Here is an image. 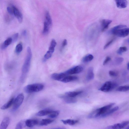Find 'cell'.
Instances as JSON below:
<instances>
[{"label": "cell", "mask_w": 129, "mask_h": 129, "mask_svg": "<svg viewBox=\"0 0 129 129\" xmlns=\"http://www.w3.org/2000/svg\"><path fill=\"white\" fill-rule=\"evenodd\" d=\"M27 53L24 63L22 67V75L21 77V80L22 81L25 75L28 72L30 66L32 54L31 49L29 47H28L27 49Z\"/></svg>", "instance_id": "cell-1"}, {"label": "cell", "mask_w": 129, "mask_h": 129, "mask_svg": "<svg viewBox=\"0 0 129 129\" xmlns=\"http://www.w3.org/2000/svg\"><path fill=\"white\" fill-rule=\"evenodd\" d=\"M115 104L114 103H111L96 109L90 113L87 117L90 119L99 117L110 109Z\"/></svg>", "instance_id": "cell-2"}, {"label": "cell", "mask_w": 129, "mask_h": 129, "mask_svg": "<svg viewBox=\"0 0 129 129\" xmlns=\"http://www.w3.org/2000/svg\"><path fill=\"white\" fill-rule=\"evenodd\" d=\"M44 88V85L40 83H35L28 85L25 87V92L28 93L37 92L42 90Z\"/></svg>", "instance_id": "cell-3"}, {"label": "cell", "mask_w": 129, "mask_h": 129, "mask_svg": "<svg viewBox=\"0 0 129 129\" xmlns=\"http://www.w3.org/2000/svg\"><path fill=\"white\" fill-rule=\"evenodd\" d=\"M117 85V84L116 82L107 81L105 83L99 90L104 92H107L113 90Z\"/></svg>", "instance_id": "cell-4"}, {"label": "cell", "mask_w": 129, "mask_h": 129, "mask_svg": "<svg viewBox=\"0 0 129 129\" xmlns=\"http://www.w3.org/2000/svg\"><path fill=\"white\" fill-rule=\"evenodd\" d=\"M129 33V28L126 27L114 30L111 34L120 37H124L127 36Z\"/></svg>", "instance_id": "cell-5"}, {"label": "cell", "mask_w": 129, "mask_h": 129, "mask_svg": "<svg viewBox=\"0 0 129 129\" xmlns=\"http://www.w3.org/2000/svg\"><path fill=\"white\" fill-rule=\"evenodd\" d=\"M24 98L23 94L21 93L18 94L14 99L13 104V111H14L16 110L21 105L23 101Z\"/></svg>", "instance_id": "cell-6"}, {"label": "cell", "mask_w": 129, "mask_h": 129, "mask_svg": "<svg viewBox=\"0 0 129 129\" xmlns=\"http://www.w3.org/2000/svg\"><path fill=\"white\" fill-rule=\"evenodd\" d=\"M84 69V67L83 66L78 65L70 69L64 73L67 75L77 74L81 72Z\"/></svg>", "instance_id": "cell-7"}, {"label": "cell", "mask_w": 129, "mask_h": 129, "mask_svg": "<svg viewBox=\"0 0 129 129\" xmlns=\"http://www.w3.org/2000/svg\"><path fill=\"white\" fill-rule=\"evenodd\" d=\"M129 123L128 121H125L120 123L115 124L107 127L105 129H122L124 128Z\"/></svg>", "instance_id": "cell-8"}, {"label": "cell", "mask_w": 129, "mask_h": 129, "mask_svg": "<svg viewBox=\"0 0 129 129\" xmlns=\"http://www.w3.org/2000/svg\"><path fill=\"white\" fill-rule=\"evenodd\" d=\"M12 7L13 9L14 15L17 18L19 22L20 23H21L23 19L22 14L15 6H13Z\"/></svg>", "instance_id": "cell-9"}, {"label": "cell", "mask_w": 129, "mask_h": 129, "mask_svg": "<svg viewBox=\"0 0 129 129\" xmlns=\"http://www.w3.org/2000/svg\"><path fill=\"white\" fill-rule=\"evenodd\" d=\"M66 75H67L64 72L60 73H54L52 75L51 77L53 79L55 80L62 82Z\"/></svg>", "instance_id": "cell-10"}, {"label": "cell", "mask_w": 129, "mask_h": 129, "mask_svg": "<svg viewBox=\"0 0 129 129\" xmlns=\"http://www.w3.org/2000/svg\"><path fill=\"white\" fill-rule=\"evenodd\" d=\"M60 97L67 103H75L77 101V100L75 98L70 97L65 95H60Z\"/></svg>", "instance_id": "cell-11"}, {"label": "cell", "mask_w": 129, "mask_h": 129, "mask_svg": "<svg viewBox=\"0 0 129 129\" xmlns=\"http://www.w3.org/2000/svg\"><path fill=\"white\" fill-rule=\"evenodd\" d=\"M39 123L38 120L36 119H28L25 122L26 125L29 127H33L37 124Z\"/></svg>", "instance_id": "cell-12"}, {"label": "cell", "mask_w": 129, "mask_h": 129, "mask_svg": "<svg viewBox=\"0 0 129 129\" xmlns=\"http://www.w3.org/2000/svg\"><path fill=\"white\" fill-rule=\"evenodd\" d=\"M10 122L9 118L7 117H5L0 125V129H6Z\"/></svg>", "instance_id": "cell-13"}, {"label": "cell", "mask_w": 129, "mask_h": 129, "mask_svg": "<svg viewBox=\"0 0 129 129\" xmlns=\"http://www.w3.org/2000/svg\"><path fill=\"white\" fill-rule=\"evenodd\" d=\"M117 7L119 8H125L127 4V1L126 0H118L115 1Z\"/></svg>", "instance_id": "cell-14"}, {"label": "cell", "mask_w": 129, "mask_h": 129, "mask_svg": "<svg viewBox=\"0 0 129 129\" xmlns=\"http://www.w3.org/2000/svg\"><path fill=\"white\" fill-rule=\"evenodd\" d=\"M112 22V21L110 20L105 19L102 20L101 22L102 31H103L107 29Z\"/></svg>", "instance_id": "cell-15"}, {"label": "cell", "mask_w": 129, "mask_h": 129, "mask_svg": "<svg viewBox=\"0 0 129 129\" xmlns=\"http://www.w3.org/2000/svg\"><path fill=\"white\" fill-rule=\"evenodd\" d=\"M119 109L118 106H116L111 109H110L105 113L101 115L99 117L103 118L108 116L117 110Z\"/></svg>", "instance_id": "cell-16"}, {"label": "cell", "mask_w": 129, "mask_h": 129, "mask_svg": "<svg viewBox=\"0 0 129 129\" xmlns=\"http://www.w3.org/2000/svg\"><path fill=\"white\" fill-rule=\"evenodd\" d=\"M94 77L93 68L92 67H89L87 71L86 77V80L90 81L93 79Z\"/></svg>", "instance_id": "cell-17"}, {"label": "cell", "mask_w": 129, "mask_h": 129, "mask_svg": "<svg viewBox=\"0 0 129 129\" xmlns=\"http://www.w3.org/2000/svg\"><path fill=\"white\" fill-rule=\"evenodd\" d=\"M78 78L75 76L66 75L64 77L62 82L66 83L77 80Z\"/></svg>", "instance_id": "cell-18"}, {"label": "cell", "mask_w": 129, "mask_h": 129, "mask_svg": "<svg viewBox=\"0 0 129 129\" xmlns=\"http://www.w3.org/2000/svg\"><path fill=\"white\" fill-rule=\"evenodd\" d=\"M53 110L49 109H46L41 110L36 114L37 116H43L49 114Z\"/></svg>", "instance_id": "cell-19"}, {"label": "cell", "mask_w": 129, "mask_h": 129, "mask_svg": "<svg viewBox=\"0 0 129 129\" xmlns=\"http://www.w3.org/2000/svg\"><path fill=\"white\" fill-rule=\"evenodd\" d=\"M82 92V91H69L66 92L65 95L70 97L75 98L76 96L81 94Z\"/></svg>", "instance_id": "cell-20"}, {"label": "cell", "mask_w": 129, "mask_h": 129, "mask_svg": "<svg viewBox=\"0 0 129 129\" xmlns=\"http://www.w3.org/2000/svg\"><path fill=\"white\" fill-rule=\"evenodd\" d=\"M61 121L65 124H69L73 125L78 123V121L77 120L67 119L66 120H62Z\"/></svg>", "instance_id": "cell-21"}, {"label": "cell", "mask_w": 129, "mask_h": 129, "mask_svg": "<svg viewBox=\"0 0 129 129\" xmlns=\"http://www.w3.org/2000/svg\"><path fill=\"white\" fill-rule=\"evenodd\" d=\"M52 25L45 21L44 22V27L43 31V34L44 35L47 34L49 32L50 29Z\"/></svg>", "instance_id": "cell-22"}, {"label": "cell", "mask_w": 129, "mask_h": 129, "mask_svg": "<svg viewBox=\"0 0 129 129\" xmlns=\"http://www.w3.org/2000/svg\"><path fill=\"white\" fill-rule=\"evenodd\" d=\"M14 99L13 98L11 99L7 102L4 104L1 107V109L5 110L9 108L13 104Z\"/></svg>", "instance_id": "cell-23"}, {"label": "cell", "mask_w": 129, "mask_h": 129, "mask_svg": "<svg viewBox=\"0 0 129 129\" xmlns=\"http://www.w3.org/2000/svg\"><path fill=\"white\" fill-rule=\"evenodd\" d=\"M93 58V56L92 55L88 54L83 57L82 59V61L84 63L88 62L91 61Z\"/></svg>", "instance_id": "cell-24"}, {"label": "cell", "mask_w": 129, "mask_h": 129, "mask_svg": "<svg viewBox=\"0 0 129 129\" xmlns=\"http://www.w3.org/2000/svg\"><path fill=\"white\" fill-rule=\"evenodd\" d=\"M53 121V120L51 119H43L40 121V124L41 126L46 125L51 123Z\"/></svg>", "instance_id": "cell-25"}, {"label": "cell", "mask_w": 129, "mask_h": 129, "mask_svg": "<svg viewBox=\"0 0 129 129\" xmlns=\"http://www.w3.org/2000/svg\"><path fill=\"white\" fill-rule=\"evenodd\" d=\"M45 17V21L52 25V19L49 12L48 11L46 12Z\"/></svg>", "instance_id": "cell-26"}, {"label": "cell", "mask_w": 129, "mask_h": 129, "mask_svg": "<svg viewBox=\"0 0 129 129\" xmlns=\"http://www.w3.org/2000/svg\"><path fill=\"white\" fill-rule=\"evenodd\" d=\"M129 86L128 85L121 86L118 87L116 91L120 92H125L128 90Z\"/></svg>", "instance_id": "cell-27"}, {"label": "cell", "mask_w": 129, "mask_h": 129, "mask_svg": "<svg viewBox=\"0 0 129 129\" xmlns=\"http://www.w3.org/2000/svg\"><path fill=\"white\" fill-rule=\"evenodd\" d=\"M126 26L124 25H120L115 26L114 27L111 29L109 31L108 33L109 34H111L112 33L114 30L119 29L120 28H125L126 27Z\"/></svg>", "instance_id": "cell-28"}, {"label": "cell", "mask_w": 129, "mask_h": 129, "mask_svg": "<svg viewBox=\"0 0 129 129\" xmlns=\"http://www.w3.org/2000/svg\"><path fill=\"white\" fill-rule=\"evenodd\" d=\"M59 111H52L48 115V116L50 118H54L57 117L59 114Z\"/></svg>", "instance_id": "cell-29"}, {"label": "cell", "mask_w": 129, "mask_h": 129, "mask_svg": "<svg viewBox=\"0 0 129 129\" xmlns=\"http://www.w3.org/2000/svg\"><path fill=\"white\" fill-rule=\"evenodd\" d=\"M23 47L21 43H19L16 46L15 48V52L17 54L21 52L22 50Z\"/></svg>", "instance_id": "cell-30"}, {"label": "cell", "mask_w": 129, "mask_h": 129, "mask_svg": "<svg viewBox=\"0 0 129 129\" xmlns=\"http://www.w3.org/2000/svg\"><path fill=\"white\" fill-rule=\"evenodd\" d=\"M127 48L125 47H120L117 50V53L119 55H121L122 53L127 51Z\"/></svg>", "instance_id": "cell-31"}, {"label": "cell", "mask_w": 129, "mask_h": 129, "mask_svg": "<svg viewBox=\"0 0 129 129\" xmlns=\"http://www.w3.org/2000/svg\"><path fill=\"white\" fill-rule=\"evenodd\" d=\"M124 60L123 58L122 57H117L115 59V64L117 65L120 64Z\"/></svg>", "instance_id": "cell-32"}, {"label": "cell", "mask_w": 129, "mask_h": 129, "mask_svg": "<svg viewBox=\"0 0 129 129\" xmlns=\"http://www.w3.org/2000/svg\"><path fill=\"white\" fill-rule=\"evenodd\" d=\"M12 42V39L11 37L8 38L3 43L7 47Z\"/></svg>", "instance_id": "cell-33"}, {"label": "cell", "mask_w": 129, "mask_h": 129, "mask_svg": "<svg viewBox=\"0 0 129 129\" xmlns=\"http://www.w3.org/2000/svg\"><path fill=\"white\" fill-rule=\"evenodd\" d=\"M115 39V38H113L108 42L104 46V49H105L109 47L114 42Z\"/></svg>", "instance_id": "cell-34"}, {"label": "cell", "mask_w": 129, "mask_h": 129, "mask_svg": "<svg viewBox=\"0 0 129 129\" xmlns=\"http://www.w3.org/2000/svg\"><path fill=\"white\" fill-rule=\"evenodd\" d=\"M18 34L16 33L14 34L12 36V42H16L18 39Z\"/></svg>", "instance_id": "cell-35"}, {"label": "cell", "mask_w": 129, "mask_h": 129, "mask_svg": "<svg viewBox=\"0 0 129 129\" xmlns=\"http://www.w3.org/2000/svg\"><path fill=\"white\" fill-rule=\"evenodd\" d=\"M109 75L112 77H116L117 76L118 74L116 72L112 71H109Z\"/></svg>", "instance_id": "cell-36"}, {"label": "cell", "mask_w": 129, "mask_h": 129, "mask_svg": "<svg viewBox=\"0 0 129 129\" xmlns=\"http://www.w3.org/2000/svg\"><path fill=\"white\" fill-rule=\"evenodd\" d=\"M7 10L8 13L11 15H14L13 9L12 7H8Z\"/></svg>", "instance_id": "cell-37"}, {"label": "cell", "mask_w": 129, "mask_h": 129, "mask_svg": "<svg viewBox=\"0 0 129 129\" xmlns=\"http://www.w3.org/2000/svg\"><path fill=\"white\" fill-rule=\"evenodd\" d=\"M111 60V58L109 56L106 57L105 60H104L103 64L104 65L106 64L109 61Z\"/></svg>", "instance_id": "cell-38"}, {"label": "cell", "mask_w": 129, "mask_h": 129, "mask_svg": "<svg viewBox=\"0 0 129 129\" xmlns=\"http://www.w3.org/2000/svg\"><path fill=\"white\" fill-rule=\"evenodd\" d=\"M22 125L21 122H18L16 125L15 129H22Z\"/></svg>", "instance_id": "cell-39"}, {"label": "cell", "mask_w": 129, "mask_h": 129, "mask_svg": "<svg viewBox=\"0 0 129 129\" xmlns=\"http://www.w3.org/2000/svg\"><path fill=\"white\" fill-rule=\"evenodd\" d=\"M61 48H63L67 44V41L66 39H64L63 40Z\"/></svg>", "instance_id": "cell-40"}, {"label": "cell", "mask_w": 129, "mask_h": 129, "mask_svg": "<svg viewBox=\"0 0 129 129\" xmlns=\"http://www.w3.org/2000/svg\"><path fill=\"white\" fill-rule=\"evenodd\" d=\"M7 48V47L3 43L1 44L0 46L1 49L2 50H4Z\"/></svg>", "instance_id": "cell-41"}, {"label": "cell", "mask_w": 129, "mask_h": 129, "mask_svg": "<svg viewBox=\"0 0 129 129\" xmlns=\"http://www.w3.org/2000/svg\"><path fill=\"white\" fill-rule=\"evenodd\" d=\"M22 35L23 36H25L26 34V30H24L22 32Z\"/></svg>", "instance_id": "cell-42"}, {"label": "cell", "mask_w": 129, "mask_h": 129, "mask_svg": "<svg viewBox=\"0 0 129 129\" xmlns=\"http://www.w3.org/2000/svg\"><path fill=\"white\" fill-rule=\"evenodd\" d=\"M52 129H66L64 128H61V127H58V128H54Z\"/></svg>", "instance_id": "cell-43"}, {"label": "cell", "mask_w": 129, "mask_h": 129, "mask_svg": "<svg viewBox=\"0 0 129 129\" xmlns=\"http://www.w3.org/2000/svg\"><path fill=\"white\" fill-rule=\"evenodd\" d=\"M127 69L128 70L129 69V63L128 62L127 63Z\"/></svg>", "instance_id": "cell-44"}, {"label": "cell", "mask_w": 129, "mask_h": 129, "mask_svg": "<svg viewBox=\"0 0 129 129\" xmlns=\"http://www.w3.org/2000/svg\"><path fill=\"white\" fill-rule=\"evenodd\" d=\"M123 129H129V126H128Z\"/></svg>", "instance_id": "cell-45"}]
</instances>
